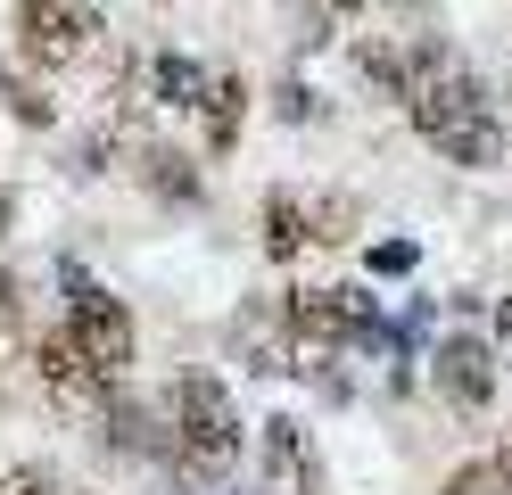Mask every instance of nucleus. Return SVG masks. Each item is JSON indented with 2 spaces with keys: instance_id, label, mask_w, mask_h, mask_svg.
Wrapping results in <instances>:
<instances>
[{
  "instance_id": "nucleus-3",
  "label": "nucleus",
  "mask_w": 512,
  "mask_h": 495,
  "mask_svg": "<svg viewBox=\"0 0 512 495\" xmlns=\"http://www.w3.org/2000/svg\"><path fill=\"white\" fill-rule=\"evenodd\" d=\"M9 33H17V58L25 66L58 75V66L91 58V42H100V9H91V0H17Z\"/></svg>"
},
{
  "instance_id": "nucleus-7",
  "label": "nucleus",
  "mask_w": 512,
  "mask_h": 495,
  "mask_svg": "<svg viewBox=\"0 0 512 495\" xmlns=\"http://www.w3.org/2000/svg\"><path fill=\"white\" fill-rule=\"evenodd\" d=\"M430 372H438V396H446L455 413H479V405L496 396V347L471 339V330H455V339H438Z\"/></svg>"
},
{
  "instance_id": "nucleus-8",
  "label": "nucleus",
  "mask_w": 512,
  "mask_h": 495,
  "mask_svg": "<svg viewBox=\"0 0 512 495\" xmlns=\"http://www.w3.org/2000/svg\"><path fill=\"white\" fill-rule=\"evenodd\" d=\"M265 479H273V495H314L323 487V462H314V438H306L298 413L265 421Z\"/></svg>"
},
{
  "instance_id": "nucleus-6",
  "label": "nucleus",
  "mask_w": 512,
  "mask_h": 495,
  "mask_svg": "<svg viewBox=\"0 0 512 495\" xmlns=\"http://www.w3.org/2000/svg\"><path fill=\"white\" fill-rule=\"evenodd\" d=\"M34 372H42V396L50 405H67V413H108V372L75 347V330H42L34 339Z\"/></svg>"
},
{
  "instance_id": "nucleus-10",
  "label": "nucleus",
  "mask_w": 512,
  "mask_h": 495,
  "mask_svg": "<svg viewBox=\"0 0 512 495\" xmlns=\"http://www.w3.org/2000/svg\"><path fill=\"white\" fill-rule=\"evenodd\" d=\"M306 240H314V198L273 190V198H265V256H273V264H298Z\"/></svg>"
},
{
  "instance_id": "nucleus-12",
  "label": "nucleus",
  "mask_w": 512,
  "mask_h": 495,
  "mask_svg": "<svg viewBox=\"0 0 512 495\" xmlns=\"http://www.w3.org/2000/svg\"><path fill=\"white\" fill-rule=\"evenodd\" d=\"M0 99L17 108V124H50V99H42L34 83H25V75H0Z\"/></svg>"
},
{
  "instance_id": "nucleus-2",
  "label": "nucleus",
  "mask_w": 512,
  "mask_h": 495,
  "mask_svg": "<svg viewBox=\"0 0 512 495\" xmlns=\"http://www.w3.org/2000/svg\"><path fill=\"white\" fill-rule=\"evenodd\" d=\"M174 462L199 487L232 479V462H240V413L215 372H182V388H174Z\"/></svg>"
},
{
  "instance_id": "nucleus-1",
  "label": "nucleus",
  "mask_w": 512,
  "mask_h": 495,
  "mask_svg": "<svg viewBox=\"0 0 512 495\" xmlns=\"http://www.w3.org/2000/svg\"><path fill=\"white\" fill-rule=\"evenodd\" d=\"M405 108H413V132H422L438 157H455V165H496L504 124H496V99H488V83H479L471 66L430 58L422 75H413Z\"/></svg>"
},
{
  "instance_id": "nucleus-13",
  "label": "nucleus",
  "mask_w": 512,
  "mask_h": 495,
  "mask_svg": "<svg viewBox=\"0 0 512 495\" xmlns=\"http://www.w3.org/2000/svg\"><path fill=\"white\" fill-rule=\"evenodd\" d=\"M0 495H58V479L42 471V462H17V471L0 479Z\"/></svg>"
},
{
  "instance_id": "nucleus-18",
  "label": "nucleus",
  "mask_w": 512,
  "mask_h": 495,
  "mask_svg": "<svg viewBox=\"0 0 512 495\" xmlns=\"http://www.w3.org/2000/svg\"><path fill=\"white\" fill-rule=\"evenodd\" d=\"M314 9H323V17H356L364 0H314Z\"/></svg>"
},
{
  "instance_id": "nucleus-5",
  "label": "nucleus",
  "mask_w": 512,
  "mask_h": 495,
  "mask_svg": "<svg viewBox=\"0 0 512 495\" xmlns=\"http://www.w3.org/2000/svg\"><path fill=\"white\" fill-rule=\"evenodd\" d=\"M67 289H75V306H67L75 347H83L91 363H100L108 380H124V372H133V314H124L108 289H91V281L75 273V264H67Z\"/></svg>"
},
{
  "instance_id": "nucleus-4",
  "label": "nucleus",
  "mask_w": 512,
  "mask_h": 495,
  "mask_svg": "<svg viewBox=\"0 0 512 495\" xmlns=\"http://www.w3.org/2000/svg\"><path fill=\"white\" fill-rule=\"evenodd\" d=\"M290 322H298V347L306 355L364 347L372 339V297L364 289H290ZM306 355H298V372H306Z\"/></svg>"
},
{
  "instance_id": "nucleus-14",
  "label": "nucleus",
  "mask_w": 512,
  "mask_h": 495,
  "mask_svg": "<svg viewBox=\"0 0 512 495\" xmlns=\"http://www.w3.org/2000/svg\"><path fill=\"white\" fill-rule=\"evenodd\" d=\"M496 487H504L496 462H488V471H455V479H446V495H496Z\"/></svg>"
},
{
  "instance_id": "nucleus-15",
  "label": "nucleus",
  "mask_w": 512,
  "mask_h": 495,
  "mask_svg": "<svg viewBox=\"0 0 512 495\" xmlns=\"http://www.w3.org/2000/svg\"><path fill=\"white\" fill-rule=\"evenodd\" d=\"M372 273H413V248L405 240H380L372 248Z\"/></svg>"
},
{
  "instance_id": "nucleus-17",
  "label": "nucleus",
  "mask_w": 512,
  "mask_h": 495,
  "mask_svg": "<svg viewBox=\"0 0 512 495\" xmlns=\"http://www.w3.org/2000/svg\"><path fill=\"white\" fill-rule=\"evenodd\" d=\"M496 471H504V487H512V421H504V446H496Z\"/></svg>"
},
{
  "instance_id": "nucleus-11",
  "label": "nucleus",
  "mask_w": 512,
  "mask_h": 495,
  "mask_svg": "<svg viewBox=\"0 0 512 495\" xmlns=\"http://www.w3.org/2000/svg\"><path fill=\"white\" fill-rule=\"evenodd\" d=\"M149 108H174V116H199V99H207V83L215 75H199L190 58H149Z\"/></svg>"
},
{
  "instance_id": "nucleus-19",
  "label": "nucleus",
  "mask_w": 512,
  "mask_h": 495,
  "mask_svg": "<svg viewBox=\"0 0 512 495\" xmlns=\"http://www.w3.org/2000/svg\"><path fill=\"white\" fill-rule=\"evenodd\" d=\"M0 231H9V190H0Z\"/></svg>"
},
{
  "instance_id": "nucleus-9",
  "label": "nucleus",
  "mask_w": 512,
  "mask_h": 495,
  "mask_svg": "<svg viewBox=\"0 0 512 495\" xmlns=\"http://www.w3.org/2000/svg\"><path fill=\"white\" fill-rule=\"evenodd\" d=\"M240 124H248V83H240V75H215L207 99H199V141H207V157L240 149Z\"/></svg>"
},
{
  "instance_id": "nucleus-16",
  "label": "nucleus",
  "mask_w": 512,
  "mask_h": 495,
  "mask_svg": "<svg viewBox=\"0 0 512 495\" xmlns=\"http://www.w3.org/2000/svg\"><path fill=\"white\" fill-rule=\"evenodd\" d=\"M496 347H504V363H512V297L496 306Z\"/></svg>"
}]
</instances>
